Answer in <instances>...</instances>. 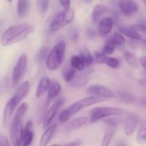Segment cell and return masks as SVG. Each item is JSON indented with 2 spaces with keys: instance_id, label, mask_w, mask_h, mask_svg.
I'll use <instances>...</instances> for the list:
<instances>
[{
  "instance_id": "cell-20",
  "label": "cell",
  "mask_w": 146,
  "mask_h": 146,
  "mask_svg": "<svg viewBox=\"0 0 146 146\" xmlns=\"http://www.w3.org/2000/svg\"><path fill=\"white\" fill-rule=\"evenodd\" d=\"M51 83V81L48 77L44 76L41 78L38 87H37L36 91V97L37 98H40L44 93L48 91Z\"/></svg>"
},
{
  "instance_id": "cell-37",
  "label": "cell",
  "mask_w": 146,
  "mask_h": 146,
  "mask_svg": "<svg viewBox=\"0 0 146 146\" xmlns=\"http://www.w3.org/2000/svg\"><path fill=\"white\" fill-rule=\"evenodd\" d=\"M71 117V116L70 115L67 108L66 109H64L60 111L59 114H58V121L61 124H64L68 122V121L70 119Z\"/></svg>"
},
{
  "instance_id": "cell-38",
  "label": "cell",
  "mask_w": 146,
  "mask_h": 146,
  "mask_svg": "<svg viewBox=\"0 0 146 146\" xmlns=\"http://www.w3.org/2000/svg\"><path fill=\"white\" fill-rule=\"evenodd\" d=\"M108 66L111 67L112 68H117L120 66L121 65V61L119 59L116 58H113V57H108L106 62Z\"/></svg>"
},
{
  "instance_id": "cell-15",
  "label": "cell",
  "mask_w": 146,
  "mask_h": 146,
  "mask_svg": "<svg viewBox=\"0 0 146 146\" xmlns=\"http://www.w3.org/2000/svg\"><path fill=\"white\" fill-rule=\"evenodd\" d=\"M17 105H18V104L12 98H10L6 104L4 110V115H3V122L5 125H7L9 123L13 113H14Z\"/></svg>"
},
{
  "instance_id": "cell-10",
  "label": "cell",
  "mask_w": 146,
  "mask_h": 146,
  "mask_svg": "<svg viewBox=\"0 0 146 146\" xmlns=\"http://www.w3.org/2000/svg\"><path fill=\"white\" fill-rule=\"evenodd\" d=\"M64 103V99H59L56 101V102H54L51 105V106L48 108V110L46 113L44 121H43V128H44V129L48 128L51 125V123L55 118L57 112L59 110V108L62 106Z\"/></svg>"
},
{
  "instance_id": "cell-45",
  "label": "cell",
  "mask_w": 146,
  "mask_h": 146,
  "mask_svg": "<svg viewBox=\"0 0 146 146\" xmlns=\"http://www.w3.org/2000/svg\"><path fill=\"white\" fill-rule=\"evenodd\" d=\"M81 140H76V141H74L73 142L69 143H67L64 146H80L81 144Z\"/></svg>"
},
{
  "instance_id": "cell-17",
  "label": "cell",
  "mask_w": 146,
  "mask_h": 146,
  "mask_svg": "<svg viewBox=\"0 0 146 146\" xmlns=\"http://www.w3.org/2000/svg\"><path fill=\"white\" fill-rule=\"evenodd\" d=\"M34 133L33 131V123L31 121H29L26 123L25 128H24L23 135L22 146H30L34 140Z\"/></svg>"
},
{
  "instance_id": "cell-11",
  "label": "cell",
  "mask_w": 146,
  "mask_h": 146,
  "mask_svg": "<svg viewBox=\"0 0 146 146\" xmlns=\"http://www.w3.org/2000/svg\"><path fill=\"white\" fill-rule=\"evenodd\" d=\"M118 7L121 12L126 17L136 14L139 9V5L135 1H118Z\"/></svg>"
},
{
  "instance_id": "cell-46",
  "label": "cell",
  "mask_w": 146,
  "mask_h": 146,
  "mask_svg": "<svg viewBox=\"0 0 146 146\" xmlns=\"http://www.w3.org/2000/svg\"><path fill=\"white\" fill-rule=\"evenodd\" d=\"M115 146H128L127 145V143L125 142H123V141H119L116 143Z\"/></svg>"
},
{
  "instance_id": "cell-6",
  "label": "cell",
  "mask_w": 146,
  "mask_h": 146,
  "mask_svg": "<svg viewBox=\"0 0 146 146\" xmlns=\"http://www.w3.org/2000/svg\"><path fill=\"white\" fill-rule=\"evenodd\" d=\"M106 101L105 99L99 98V97H96V96L86 97V98H82V99L79 100V101H76V102L71 104V105L67 108V110H68L70 115L72 116V115H75L76 113L79 112L82 108L91 106L94 105V104H98V103H101L103 102V101Z\"/></svg>"
},
{
  "instance_id": "cell-35",
  "label": "cell",
  "mask_w": 146,
  "mask_h": 146,
  "mask_svg": "<svg viewBox=\"0 0 146 146\" xmlns=\"http://www.w3.org/2000/svg\"><path fill=\"white\" fill-rule=\"evenodd\" d=\"M50 1L48 0H38L37 1V7L38 11L41 14H44L48 11Z\"/></svg>"
},
{
  "instance_id": "cell-26",
  "label": "cell",
  "mask_w": 146,
  "mask_h": 146,
  "mask_svg": "<svg viewBox=\"0 0 146 146\" xmlns=\"http://www.w3.org/2000/svg\"><path fill=\"white\" fill-rule=\"evenodd\" d=\"M71 66L76 70L83 71L85 69L86 64L80 56L74 55L71 58Z\"/></svg>"
},
{
  "instance_id": "cell-50",
  "label": "cell",
  "mask_w": 146,
  "mask_h": 146,
  "mask_svg": "<svg viewBox=\"0 0 146 146\" xmlns=\"http://www.w3.org/2000/svg\"><path fill=\"white\" fill-rule=\"evenodd\" d=\"M145 47H146V41L145 42Z\"/></svg>"
},
{
  "instance_id": "cell-28",
  "label": "cell",
  "mask_w": 146,
  "mask_h": 146,
  "mask_svg": "<svg viewBox=\"0 0 146 146\" xmlns=\"http://www.w3.org/2000/svg\"><path fill=\"white\" fill-rule=\"evenodd\" d=\"M63 78L66 82L71 83L76 77V69L72 66L65 68L62 73Z\"/></svg>"
},
{
  "instance_id": "cell-40",
  "label": "cell",
  "mask_w": 146,
  "mask_h": 146,
  "mask_svg": "<svg viewBox=\"0 0 146 146\" xmlns=\"http://www.w3.org/2000/svg\"><path fill=\"white\" fill-rule=\"evenodd\" d=\"M104 123H106L108 126H113V127H118V121L115 117H109L107 118L106 119L104 120Z\"/></svg>"
},
{
  "instance_id": "cell-5",
  "label": "cell",
  "mask_w": 146,
  "mask_h": 146,
  "mask_svg": "<svg viewBox=\"0 0 146 146\" xmlns=\"http://www.w3.org/2000/svg\"><path fill=\"white\" fill-rule=\"evenodd\" d=\"M27 67V57L25 54H21L13 68L11 75V84L13 86H16L21 78L24 77Z\"/></svg>"
},
{
  "instance_id": "cell-48",
  "label": "cell",
  "mask_w": 146,
  "mask_h": 146,
  "mask_svg": "<svg viewBox=\"0 0 146 146\" xmlns=\"http://www.w3.org/2000/svg\"><path fill=\"white\" fill-rule=\"evenodd\" d=\"M51 146H61L59 145V144H53V145H51Z\"/></svg>"
},
{
  "instance_id": "cell-19",
  "label": "cell",
  "mask_w": 146,
  "mask_h": 146,
  "mask_svg": "<svg viewBox=\"0 0 146 146\" xmlns=\"http://www.w3.org/2000/svg\"><path fill=\"white\" fill-rule=\"evenodd\" d=\"M91 73V71H86V72L81 73L79 75L76 76L75 78L73 80L71 83V86L76 88H80L84 87L88 82V75Z\"/></svg>"
},
{
  "instance_id": "cell-42",
  "label": "cell",
  "mask_w": 146,
  "mask_h": 146,
  "mask_svg": "<svg viewBox=\"0 0 146 146\" xmlns=\"http://www.w3.org/2000/svg\"><path fill=\"white\" fill-rule=\"evenodd\" d=\"M58 2L62 6L64 11H67V10H68L71 8V1H61L60 0Z\"/></svg>"
},
{
  "instance_id": "cell-31",
  "label": "cell",
  "mask_w": 146,
  "mask_h": 146,
  "mask_svg": "<svg viewBox=\"0 0 146 146\" xmlns=\"http://www.w3.org/2000/svg\"><path fill=\"white\" fill-rule=\"evenodd\" d=\"M124 58L125 61L131 66L137 67L138 66V60L136 56L133 53L127 51L124 53Z\"/></svg>"
},
{
  "instance_id": "cell-4",
  "label": "cell",
  "mask_w": 146,
  "mask_h": 146,
  "mask_svg": "<svg viewBox=\"0 0 146 146\" xmlns=\"http://www.w3.org/2000/svg\"><path fill=\"white\" fill-rule=\"evenodd\" d=\"M74 19V11L71 8L67 11H61L56 14L49 24V29L51 32H56L70 24Z\"/></svg>"
},
{
  "instance_id": "cell-29",
  "label": "cell",
  "mask_w": 146,
  "mask_h": 146,
  "mask_svg": "<svg viewBox=\"0 0 146 146\" xmlns=\"http://www.w3.org/2000/svg\"><path fill=\"white\" fill-rule=\"evenodd\" d=\"M48 104H49V102L47 101V100H46L45 102L43 103L41 105V106L39 107V108L38 109V111H37L36 113V120L37 123H41L44 121V116H45L46 114V108L48 107Z\"/></svg>"
},
{
  "instance_id": "cell-36",
  "label": "cell",
  "mask_w": 146,
  "mask_h": 146,
  "mask_svg": "<svg viewBox=\"0 0 146 146\" xmlns=\"http://www.w3.org/2000/svg\"><path fill=\"white\" fill-rule=\"evenodd\" d=\"M27 108H28V105H27L26 103H23L22 104H21V106H19V108H18L17 111V113H16L15 116L14 118L17 120H20L21 121L24 117V114L26 113L27 111Z\"/></svg>"
},
{
  "instance_id": "cell-49",
  "label": "cell",
  "mask_w": 146,
  "mask_h": 146,
  "mask_svg": "<svg viewBox=\"0 0 146 146\" xmlns=\"http://www.w3.org/2000/svg\"><path fill=\"white\" fill-rule=\"evenodd\" d=\"M143 3H144V4H145V7H146V1H143Z\"/></svg>"
},
{
  "instance_id": "cell-24",
  "label": "cell",
  "mask_w": 146,
  "mask_h": 146,
  "mask_svg": "<svg viewBox=\"0 0 146 146\" xmlns=\"http://www.w3.org/2000/svg\"><path fill=\"white\" fill-rule=\"evenodd\" d=\"M30 9V1L20 0L17 1V14L20 18H24L28 14Z\"/></svg>"
},
{
  "instance_id": "cell-33",
  "label": "cell",
  "mask_w": 146,
  "mask_h": 146,
  "mask_svg": "<svg viewBox=\"0 0 146 146\" xmlns=\"http://www.w3.org/2000/svg\"><path fill=\"white\" fill-rule=\"evenodd\" d=\"M50 52V48L48 46H44L38 51L36 54V60L38 63H41L46 59L48 54Z\"/></svg>"
},
{
  "instance_id": "cell-16",
  "label": "cell",
  "mask_w": 146,
  "mask_h": 146,
  "mask_svg": "<svg viewBox=\"0 0 146 146\" xmlns=\"http://www.w3.org/2000/svg\"><path fill=\"white\" fill-rule=\"evenodd\" d=\"M108 8L104 4H97L94 8L91 14V19L94 24L99 23V21L104 18V16L108 13Z\"/></svg>"
},
{
  "instance_id": "cell-7",
  "label": "cell",
  "mask_w": 146,
  "mask_h": 146,
  "mask_svg": "<svg viewBox=\"0 0 146 146\" xmlns=\"http://www.w3.org/2000/svg\"><path fill=\"white\" fill-rule=\"evenodd\" d=\"M24 128L22 121L14 118L10 130V140L14 146H22Z\"/></svg>"
},
{
  "instance_id": "cell-23",
  "label": "cell",
  "mask_w": 146,
  "mask_h": 146,
  "mask_svg": "<svg viewBox=\"0 0 146 146\" xmlns=\"http://www.w3.org/2000/svg\"><path fill=\"white\" fill-rule=\"evenodd\" d=\"M119 30L123 35L131 39L141 40L142 38L141 34L131 27H121Z\"/></svg>"
},
{
  "instance_id": "cell-18",
  "label": "cell",
  "mask_w": 146,
  "mask_h": 146,
  "mask_svg": "<svg viewBox=\"0 0 146 146\" xmlns=\"http://www.w3.org/2000/svg\"><path fill=\"white\" fill-rule=\"evenodd\" d=\"M57 129V125L56 123H53L48 128L46 129L44 133L41 137L39 141V146H46L51 141L53 135L55 133Z\"/></svg>"
},
{
  "instance_id": "cell-3",
  "label": "cell",
  "mask_w": 146,
  "mask_h": 146,
  "mask_svg": "<svg viewBox=\"0 0 146 146\" xmlns=\"http://www.w3.org/2000/svg\"><path fill=\"white\" fill-rule=\"evenodd\" d=\"M125 112L123 109L116 107H97L90 111V123H94L104 118L115 116Z\"/></svg>"
},
{
  "instance_id": "cell-34",
  "label": "cell",
  "mask_w": 146,
  "mask_h": 146,
  "mask_svg": "<svg viewBox=\"0 0 146 146\" xmlns=\"http://www.w3.org/2000/svg\"><path fill=\"white\" fill-rule=\"evenodd\" d=\"M108 58L106 54H104L102 51H95L94 54V61L98 64H106V60Z\"/></svg>"
},
{
  "instance_id": "cell-1",
  "label": "cell",
  "mask_w": 146,
  "mask_h": 146,
  "mask_svg": "<svg viewBox=\"0 0 146 146\" xmlns=\"http://www.w3.org/2000/svg\"><path fill=\"white\" fill-rule=\"evenodd\" d=\"M34 29V27L29 24L11 26L1 34V44L3 46H7L19 42L27 38Z\"/></svg>"
},
{
  "instance_id": "cell-9",
  "label": "cell",
  "mask_w": 146,
  "mask_h": 146,
  "mask_svg": "<svg viewBox=\"0 0 146 146\" xmlns=\"http://www.w3.org/2000/svg\"><path fill=\"white\" fill-rule=\"evenodd\" d=\"M141 121L136 113H130L126 115L123 121V132L126 135H131L135 131Z\"/></svg>"
},
{
  "instance_id": "cell-39",
  "label": "cell",
  "mask_w": 146,
  "mask_h": 146,
  "mask_svg": "<svg viewBox=\"0 0 146 146\" xmlns=\"http://www.w3.org/2000/svg\"><path fill=\"white\" fill-rule=\"evenodd\" d=\"M115 46L113 45L112 44H111V43L107 41L106 44L105 45H104V46L103 47L102 51H101L106 56L111 55V54L114 52V51H115Z\"/></svg>"
},
{
  "instance_id": "cell-2",
  "label": "cell",
  "mask_w": 146,
  "mask_h": 146,
  "mask_svg": "<svg viewBox=\"0 0 146 146\" xmlns=\"http://www.w3.org/2000/svg\"><path fill=\"white\" fill-rule=\"evenodd\" d=\"M66 44L64 41H60L51 49L46 59V66L50 71H56L61 66L64 60Z\"/></svg>"
},
{
  "instance_id": "cell-25",
  "label": "cell",
  "mask_w": 146,
  "mask_h": 146,
  "mask_svg": "<svg viewBox=\"0 0 146 146\" xmlns=\"http://www.w3.org/2000/svg\"><path fill=\"white\" fill-rule=\"evenodd\" d=\"M117 129V127L108 126L107 128L106 131H105L104 138H103L102 141H101V146H109L112 141L113 138L114 136L115 131Z\"/></svg>"
},
{
  "instance_id": "cell-44",
  "label": "cell",
  "mask_w": 146,
  "mask_h": 146,
  "mask_svg": "<svg viewBox=\"0 0 146 146\" xmlns=\"http://www.w3.org/2000/svg\"><path fill=\"white\" fill-rule=\"evenodd\" d=\"M139 63L142 66L143 68L146 71V55H143L140 57Z\"/></svg>"
},
{
  "instance_id": "cell-8",
  "label": "cell",
  "mask_w": 146,
  "mask_h": 146,
  "mask_svg": "<svg viewBox=\"0 0 146 146\" xmlns=\"http://www.w3.org/2000/svg\"><path fill=\"white\" fill-rule=\"evenodd\" d=\"M86 91L90 96L99 97L104 99L115 98V94L112 90L105 86L100 85V84H93L87 88Z\"/></svg>"
},
{
  "instance_id": "cell-30",
  "label": "cell",
  "mask_w": 146,
  "mask_h": 146,
  "mask_svg": "<svg viewBox=\"0 0 146 146\" xmlns=\"http://www.w3.org/2000/svg\"><path fill=\"white\" fill-rule=\"evenodd\" d=\"M118 97L125 104H133L135 101V96L133 94L127 91H121L118 93Z\"/></svg>"
},
{
  "instance_id": "cell-22",
  "label": "cell",
  "mask_w": 146,
  "mask_h": 146,
  "mask_svg": "<svg viewBox=\"0 0 146 146\" xmlns=\"http://www.w3.org/2000/svg\"><path fill=\"white\" fill-rule=\"evenodd\" d=\"M136 141L139 145L146 144V120L139 125L136 133Z\"/></svg>"
},
{
  "instance_id": "cell-41",
  "label": "cell",
  "mask_w": 146,
  "mask_h": 146,
  "mask_svg": "<svg viewBox=\"0 0 146 146\" xmlns=\"http://www.w3.org/2000/svg\"><path fill=\"white\" fill-rule=\"evenodd\" d=\"M133 29L135 30V31H138V33L141 32L143 33V34H146V26L142 24H134V25L131 26Z\"/></svg>"
},
{
  "instance_id": "cell-12",
  "label": "cell",
  "mask_w": 146,
  "mask_h": 146,
  "mask_svg": "<svg viewBox=\"0 0 146 146\" xmlns=\"http://www.w3.org/2000/svg\"><path fill=\"white\" fill-rule=\"evenodd\" d=\"M88 121H89V118L88 116H81L71 120L66 124L64 127V131L66 132H71V131L79 129L84 126Z\"/></svg>"
},
{
  "instance_id": "cell-43",
  "label": "cell",
  "mask_w": 146,
  "mask_h": 146,
  "mask_svg": "<svg viewBox=\"0 0 146 146\" xmlns=\"http://www.w3.org/2000/svg\"><path fill=\"white\" fill-rule=\"evenodd\" d=\"M0 146H11L8 138L6 136H2L0 140Z\"/></svg>"
},
{
  "instance_id": "cell-27",
  "label": "cell",
  "mask_w": 146,
  "mask_h": 146,
  "mask_svg": "<svg viewBox=\"0 0 146 146\" xmlns=\"http://www.w3.org/2000/svg\"><path fill=\"white\" fill-rule=\"evenodd\" d=\"M108 42L111 43L116 47L117 46L124 45L125 44V38L122 34L119 33H114L109 37Z\"/></svg>"
},
{
  "instance_id": "cell-21",
  "label": "cell",
  "mask_w": 146,
  "mask_h": 146,
  "mask_svg": "<svg viewBox=\"0 0 146 146\" xmlns=\"http://www.w3.org/2000/svg\"><path fill=\"white\" fill-rule=\"evenodd\" d=\"M61 91V87L58 81H51V85L48 90V95H47V101L51 102L54 98L58 96Z\"/></svg>"
},
{
  "instance_id": "cell-14",
  "label": "cell",
  "mask_w": 146,
  "mask_h": 146,
  "mask_svg": "<svg viewBox=\"0 0 146 146\" xmlns=\"http://www.w3.org/2000/svg\"><path fill=\"white\" fill-rule=\"evenodd\" d=\"M113 20L111 17H104L98 23V31L101 35L106 36L112 31Z\"/></svg>"
},
{
  "instance_id": "cell-32",
  "label": "cell",
  "mask_w": 146,
  "mask_h": 146,
  "mask_svg": "<svg viewBox=\"0 0 146 146\" xmlns=\"http://www.w3.org/2000/svg\"><path fill=\"white\" fill-rule=\"evenodd\" d=\"M80 56L85 63L86 66H91L94 62V56L91 55V52L88 48H84L81 51Z\"/></svg>"
},
{
  "instance_id": "cell-13",
  "label": "cell",
  "mask_w": 146,
  "mask_h": 146,
  "mask_svg": "<svg viewBox=\"0 0 146 146\" xmlns=\"http://www.w3.org/2000/svg\"><path fill=\"white\" fill-rule=\"evenodd\" d=\"M30 90V84L29 81H24L21 84H20L18 86V88L16 90L15 93L13 95V96L11 98L17 103V104H19L24 98H25L26 96L28 94V93L29 92Z\"/></svg>"
},
{
  "instance_id": "cell-47",
  "label": "cell",
  "mask_w": 146,
  "mask_h": 146,
  "mask_svg": "<svg viewBox=\"0 0 146 146\" xmlns=\"http://www.w3.org/2000/svg\"><path fill=\"white\" fill-rule=\"evenodd\" d=\"M141 103H142L143 105L146 106V97H145V98H143V99H141Z\"/></svg>"
}]
</instances>
